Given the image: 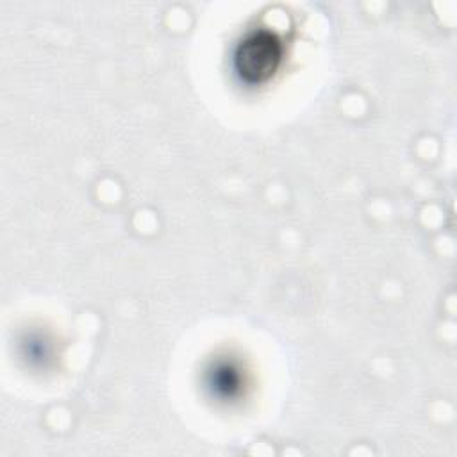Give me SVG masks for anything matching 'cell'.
I'll return each instance as SVG.
<instances>
[{
	"mask_svg": "<svg viewBox=\"0 0 457 457\" xmlns=\"http://www.w3.org/2000/svg\"><path fill=\"white\" fill-rule=\"evenodd\" d=\"M284 45L280 37L268 29H255L243 36L234 50V70L246 84L268 80L280 66Z\"/></svg>",
	"mask_w": 457,
	"mask_h": 457,
	"instance_id": "obj_1",
	"label": "cell"
},
{
	"mask_svg": "<svg viewBox=\"0 0 457 457\" xmlns=\"http://www.w3.org/2000/svg\"><path fill=\"white\" fill-rule=\"evenodd\" d=\"M239 373L230 364H220L211 373V386L220 396H232L239 389Z\"/></svg>",
	"mask_w": 457,
	"mask_h": 457,
	"instance_id": "obj_2",
	"label": "cell"
}]
</instances>
